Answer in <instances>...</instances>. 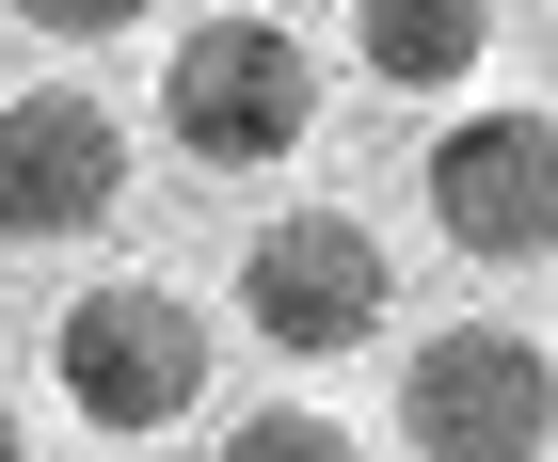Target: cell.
<instances>
[{
	"label": "cell",
	"instance_id": "6da1fadb",
	"mask_svg": "<svg viewBox=\"0 0 558 462\" xmlns=\"http://www.w3.org/2000/svg\"><path fill=\"white\" fill-rule=\"evenodd\" d=\"M399 430H415V462H543V430H558L543 336H526V319H447V336H415Z\"/></svg>",
	"mask_w": 558,
	"mask_h": 462
},
{
	"label": "cell",
	"instance_id": "7a4b0ae2",
	"mask_svg": "<svg viewBox=\"0 0 558 462\" xmlns=\"http://www.w3.org/2000/svg\"><path fill=\"white\" fill-rule=\"evenodd\" d=\"M303 112H319V64H303V33H271V16H208V33H175V64H160V127L208 175L288 160Z\"/></svg>",
	"mask_w": 558,
	"mask_h": 462
},
{
	"label": "cell",
	"instance_id": "3957f363",
	"mask_svg": "<svg viewBox=\"0 0 558 462\" xmlns=\"http://www.w3.org/2000/svg\"><path fill=\"white\" fill-rule=\"evenodd\" d=\"M48 382H64L96 430H175L208 399V319L175 288H81L48 319Z\"/></svg>",
	"mask_w": 558,
	"mask_h": 462
},
{
	"label": "cell",
	"instance_id": "277c9868",
	"mask_svg": "<svg viewBox=\"0 0 558 462\" xmlns=\"http://www.w3.org/2000/svg\"><path fill=\"white\" fill-rule=\"evenodd\" d=\"M129 192V127L96 81H33L0 96V240H96Z\"/></svg>",
	"mask_w": 558,
	"mask_h": 462
},
{
	"label": "cell",
	"instance_id": "5b68a950",
	"mask_svg": "<svg viewBox=\"0 0 558 462\" xmlns=\"http://www.w3.org/2000/svg\"><path fill=\"white\" fill-rule=\"evenodd\" d=\"M240 319H256L288 367H319V351H351L367 319H384V240L351 208H288L240 240Z\"/></svg>",
	"mask_w": 558,
	"mask_h": 462
},
{
	"label": "cell",
	"instance_id": "8992f818",
	"mask_svg": "<svg viewBox=\"0 0 558 462\" xmlns=\"http://www.w3.org/2000/svg\"><path fill=\"white\" fill-rule=\"evenodd\" d=\"M430 223H447V255H558V112H463L447 144H430Z\"/></svg>",
	"mask_w": 558,
	"mask_h": 462
},
{
	"label": "cell",
	"instance_id": "52a82bcc",
	"mask_svg": "<svg viewBox=\"0 0 558 462\" xmlns=\"http://www.w3.org/2000/svg\"><path fill=\"white\" fill-rule=\"evenodd\" d=\"M478 48H495V0H351V64L399 81V96L478 81Z\"/></svg>",
	"mask_w": 558,
	"mask_h": 462
},
{
	"label": "cell",
	"instance_id": "ba28073f",
	"mask_svg": "<svg viewBox=\"0 0 558 462\" xmlns=\"http://www.w3.org/2000/svg\"><path fill=\"white\" fill-rule=\"evenodd\" d=\"M223 462H367V447H351L336 415H240V430H223Z\"/></svg>",
	"mask_w": 558,
	"mask_h": 462
},
{
	"label": "cell",
	"instance_id": "9c48e42d",
	"mask_svg": "<svg viewBox=\"0 0 558 462\" xmlns=\"http://www.w3.org/2000/svg\"><path fill=\"white\" fill-rule=\"evenodd\" d=\"M16 16H33V33H48V48H96V33H129L144 0H16Z\"/></svg>",
	"mask_w": 558,
	"mask_h": 462
},
{
	"label": "cell",
	"instance_id": "30bf717a",
	"mask_svg": "<svg viewBox=\"0 0 558 462\" xmlns=\"http://www.w3.org/2000/svg\"><path fill=\"white\" fill-rule=\"evenodd\" d=\"M0 462H33V430H16V399H0Z\"/></svg>",
	"mask_w": 558,
	"mask_h": 462
}]
</instances>
